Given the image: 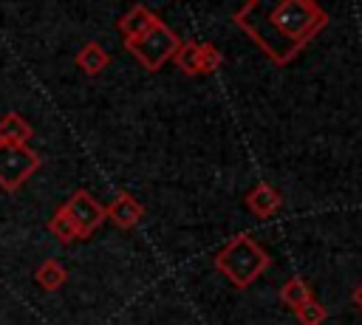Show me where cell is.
<instances>
[{
	"label": "cell",
	"mask_w": 362,
	"mask_h": 325,
	"mask_svg": "<svg viewBox=\"0 0 362 325\" xmlns=\"http://www.w3.org/2000/svg\"><path fill=\"white\" fill-rule=\"evenodd\" d=\"M232 20L274 65H288L328 25V11L311 0H252L243 3Z\"/></svg>",
	"instance_id": "1"
},
{
	"label": "cell",
	"mask_w": 362,
	"mask_h": 325,
	"mask_svg": "<svg viewBox=\"0 0 362 325\" xmlns=\"http://www.w3.org/2000/svg\"><path fill=\"white\" fill-rule=\"evenodd\" d=\"M212 263H215V268L235 285V288H249L255 280H260L263 277V271L269 268V263H272V257H269V252L252 237V235H235V237H229L221 249H218V254L212 257Z\"/></svg>",
	"instance_id": "2"
},
{
	"label": "cell",
	"mask_w": 362,
	"mask_h": 325,
	"mask_svg": "<svg viewBox=\"0 0 362 325\" xmlns=\"http://www.w3.org/2000/svg\"><path fill=\"white\" fill-rule=\"evenodd\" d=\"M178 45H181V40H178V34L167 23H158L156 28H150L147 34H141L139 40L124 42V48L136 57V62L144 71H158L167 59H173V54H175Z\"/></svg>",
	"instance_id": "3"
},
{
	"label": "cell",
	"mask_w": 362,
	"mask_h": 325,
	"mask_svg": "<svg viewBox=\"0 0 362 325\" xmlns=\"http://www.w3.org/2000/svg\"><path fill=\"white\" fill-rule=\"evenodd\" d=\"M42 158L25 144H0V189L17 192L37 170Z\"/></svg>",
	"instance_id": "4"
},
{
	"label": "cell",
	"mask_w": 362,
	"mask_h": 325,
	"mask_svg": "<svg viewBox=\"0 0 362 325\" xmlns=\"http://www.w3.org/2000/svg\"><path fill=\"white\" fill-rule=\"evenodd\" d=\"M62 209H65V215H68V220L74 223V229H76V237L79 240H85V237H90L105 220H107V215H105V206L88 192V189H76L65 203H62Z\"/></svg>",
	"instance_id": "5"
},
{
	"label": "cell",
	"mask_w": 362,
	"mask_h": 325,
	"mask_svg": "<svg viewBox=\"0 0 362 325\" xmlns=\"http://www.w3.org/2000/svg\"><path fill=\"white\" fill-rule=\"evenodd\" d=\"M105 215L119 226V229H133L141 218H144V206L139 198H133L130 192H119L107 206H105Z\"/></svg>",
	"instance_id": "6"
},
{
	"label": "cell",
	"mask_w": 362,
	"mask_h": 325,
	"mask_svg": "<svg viewBox=\"0 0 362 325\" xmlns=\"http://www.w3.org/2000/svg\"><path fill=\"white\" fill-rule=\"evenodd\" d=\"M280 206H283L280 192H277L272 184H266V181L255 184V187L246 192V209H249L255 218H260V220L272 218V215H274Z\"/></svg>",
	"instance_id": "7"
},
{
	"label": "cell",
	"mask_w": 362,
	"mask_h": 325,
	"mask_svg": "<svg viewBox=\"0 0 362 325\" xmlns=\"http://www.w3.org/2000/svg\"><path fill=\"white\" fill-rule=\"evenodd\" d=\"M161 20L147 8V6H130L122 17H119V31L124 37V42L130 40H139L141 34H147L150 28H156Z\"/></svg>",
	"instance_id": "8"
},
{
	"label": "cell",
	"mask_w": 362,
	"mask_h": 325,
	"mask_svg": "<svg viewBox=\"0 0 362 325\" xmlns=\"http://www.w3.org/2000/svg\"><path fill=\"white\" fill-rule=\"evenodd\" d=\"M34 136L31 124L20 116V113H6L0 119V144H28Z\"/></svg>",
	"instance_id": "9"
},
{
	"label": "cell",
	"mask_w": 362,
	"mask_h": 325,
	"mask_svg": "<svg viewBox=\"0 0 362 325\" xmlns=\"http://www.w3.org/2000/svg\"><path fill=\"white\" fill-rule=\"evenodd\" d=\"M107 62H110V57H107V51H105L99 42H85V45L79 48V54H76V65H79L88 76H99V73L107 68Z\"/></svg>",
	"instance_id": "10"
},
{
	"label": "cell",
	"mask_w": 362,
	"mask_h": 325,
	"mask_svg": "<svg viewBox=\"0 0 362 325\" xmlns=\"http://www.w3.org/2000/svg\"><path fill=\"white\" fill-rule=\"evenodd\" d=\"M34 280H37V285H40L42 291H57V288H62V285H65L68 271H65V266H62L59 260L48 257V260H42V263L37 266Z\"/></svg>",
	"instance_id": "11"
},
{
	"label": "cell",
	"mask_w": 362,
	"mask_h": 325,
	"mask_svg": "<svg viewBox=\"0 0 362 325\" xmlns=\"http://www.w3.org/2000/svg\"><path fill=\"white\" fill-rule=\"evenodd\" d=\"M173 62H175V68H178L181 73L198 76V73H201V42H192V40L181 42V45L175 48V54H173Z\"/></svg>",
	"instance_id": "12"
},
{
	"label": "cell",
	"mask_w": 362,
	"mask_h": 325,
	"mask_svg": "<svg viewBox=\"0 0 362 325\" xmlns=\"http://www.w3.org/2000/svg\"><path fill=\"white\" fill-rule=\"evenodd\" d=\"M280 300L291 308V311H297L303 302H308L311 300V288H308V283L303 280V277H288L283 285H280Z\"/></svg>",
	"instance_id": "13"
},
{
	"label": "cell",
	"mask_w": 362,
	"mask_h": 325,
	"mask_svg": "<svg viewBox=\"0 0 362 325\" xmlns=\"http://www.w3.org/2000/svg\"><path fill=\"white\" fill-rule=\"evenodd\" d=\"M48 229H51V235L57 237V240H62V243H71V240H76V229H74V223L68 220V215H65V209L59 206L54 215H51V220H48Z\"/></svg>",
	"instance_id": "14"
},
{
	"label": "cell",
	"mask_w": 362,
	"mask_h": 325,
	"mask_svg": "<svg viewBox=\"0 0 362 325\" xmlns=\"http://www.w3.org/2000/svg\"><path fill=\"white\" fill-rule=\"evenodd\" d=\"M294 314H297V319H300L303 325H322V322L328 319L325 305H322V302H317L314 297H311L308 302H303V305H300Z\"/></svg>",
	"instance_id": "15"
},
{
	"label": "cell",
	"mask_w": 362,
	"mask_h": 325,
	"mask_svg": "<svg viewBox=\"0 0 362 325\" xmlns=\"http://www.w3.org/2000/svg\"><path fill=\"white\" fill-rule=\"evenodd\" d=\"M221 51L212 45V42H204L201 45V73H215L221 68Z\"/></svg>",
	"instance_id": "16"
},
{
	"label": "cell",
	"mask_w": 362,
	"mask_h": 325,
	"mask_svg": "<svg viewBox=\"0 0 362 325\" xmlns=\"http://www.w3.org/2000/svg\"><path fill=\"white\" fill-rule=\"evenodd\" d=\"M351 300H354V305H356V308L362 311V283H359V285L354 288V294H351Z\"/></svg>",
	"instance_id": "17"
}]
</instances>
